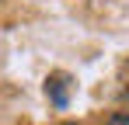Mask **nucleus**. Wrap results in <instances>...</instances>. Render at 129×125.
<instances>
[{"instance_id":"1","label":"nucleus","mask_w":129,"mask_h":125,"mask_svg":"<svg viewBox=\"0 0 129 125\" xmlns=\"http://www.w3.org/2000/svg\"><path fill=\"white\" fill-rule=\"evenodd\" d=\"M45 90H49V97H52V101L63 108V104H66V97H70V94H66V90H70V80H66L63 73H56L52 80L45 83Z\"/></svg>"},{"instance_id":"2","label":"nucleus","mask_w":129,"mask_h":125,"mask_svg":"<svg viewBox=\"0 0 129 125\" xmlns=\"http://www.w3.org/2000/svg\"><path fill=\"white\" fill-rule=\"evenodd\" d=\"M108 125H129V111H122V115H112V118H108Z\"/></svg>"},{"instance_id":"3","label":"nucleus","mask_w":129,"mask_h":125,"mask_svg":"<svg viewBox=\"0 0 129 125\" xmlns=\"http://www.w3.org/2000/svg\"><path fill=\"white\" fill-rule=\"evenodd\" d=\"M66 125H77V122H66Z\"/></svg>"}]
</instances>
